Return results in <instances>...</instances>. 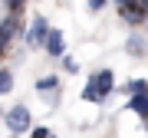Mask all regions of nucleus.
Here are the masks:
<instances>
[{"instance_id": "11", "label": "nucleus", "mask_w": 148, "mask_h": 138, "mask_svg": "<svg viewBox=\"0 0 148 138\" xmlns=\"http://www.w3.org/2000/svg\"><path fill=\"white\" fill-rule=\"evenodd\" d=\"M30 138H49L46 128H30Z\"/></svg>"}, {"instance_id": "1", "label": "nucleus", "mask_w": 148, "mask_h": 138, "mask_svg": "<svg viewBox=\"0 0 148 138\" xmlns=\"http://www.w3.org/2000/svg\"><path fill=\"white\" fill-rule=\"evenodd\" d=\"M3 122H7V128H10L13 135H23V132L30 128V109H27V105H13V109L3 115Z\"/></svg>"}, {"instance_id": "6", "label": "nucleus", "mask_w": 148, "mask_h": 138, "mask_svg": "<svg viewBox=\"0 0 148 138\" xmlns=\"http://www.w3.org/2000/svg\"><path fill=\"white\" fill-rule=\"evenodd\" d=\"M128 109L138 112L142 118H148V92H135V96L128 99Z\"/></svg>"}, {"instance_id": "16", "label": "nucleus", "mask_w": 148, "mask_h": 138, "mask_svg": "<svg viewBox=\"0 0 148 138\" xmlns=\"http://www.w3.org/2000/svg\"><path fill=\"white\" fill-rule=\"evenodd\" d=\"M49 138H56V135H49Z\"/></svg>"}, {"instance_id": "10", "label": "nucleus", "mask_w": 148, "mask_h": 138, "mask_svg": "<svg viewBox=\"0 0 148 138\" xmlns=\"http://www.w3.org/2000/svg\"><path fill=\"white\" fill-rule=\"evenodd\" d=\"M128 92H132V96H135V92H148V82L145 79H132V82H128Z\"/></svg>"}, {"instance_id": "17", "label": "nucleus", "mask_w": 148, "mask_h": 138, "mask_svg": "<svg viewBox=\"0 0 148 138\" xmlns=\"http://www.w3.org/2000/svg\"><path fill=\"white\" fill-rule=\"evenodd\" d=\"M10 138H16V135H10Z\"/></svg>"}, {"instance_id": "9", "label": "nucleus", "mask_w": 148, "mask_h": 138, "mask_svg": "<svg viewBox=\"0 0 148 138\" xmlns=\"http://www.w3.org/2000/svg\"><path fill=\"white\" fill-rule=\"evenodd\" d=\"M125 49H128V53H135V56H142V53H145V43H142V36H132Z\"/></svg>"}, {"instance_id": "3", "label": "nucleus", "mask_w": 148, "mask_h": 138, "mask_svg": "<svg viewBox=\"0 0 148 138\" xmlns=\"http://www.w3.org/2000/svg\"><path fill=\"white\" fill-rule=\"evenodd\" d=\"M46 33H49L46 16H36V20L30 23V30H27V46H40V43H46Z\"/></svg>"}, {"instance_id": "14", "label": "nucleus", "mask_w": 148, "mask_h": 138, "mask_svg": "<svg viewBox=\"0 0 148 138\" xmlns=\"http://www.w3.org/2000/svg\"><path fill=\"white\" fill-rule=\"evenodd\" d=\"M138 3H142V7H145V13H148V0H138Z\"/></svg>"}, {"instance_id": "13", "label": "nucleus", "mask_w": 148, "mask_h": 138, "mask_svg": "<svg viewBox=\"0 0 148 138\" xmlns=\"http://www.w3.org/2000/svg\"><path fill=\"white\" fill-rule=\"evenodd\" d=\"M138 0H119V7H135Z\"/></svg>"}, {"instance_id": "15", "label": "nucleus", "mask_w": 148, "mask_h": 138, "mask_svg": "<svg viewBox=\"0 0 148 138\" xmlns=\"http://www.w3.org/2000/svg\"><path fill=\"white\" fill-rule=\"evenodd\" d=\"M0 118H3V112H0Z\"/></svg>"}, {"instance_id": "5", "label": "nucleus", "mask_w": 148, "mask_h": 138, "mask_svg": "<svg viewBox=\"0 0 148 138\" xmlns=\"http://www.w3.org/2000/svg\"><path fill=\"white\" fill-rule=\"evenodd\" d=\"M13 33H16V16H7V20L0 23V49H7V46H10Z\"/></svg>"}, {"instance_id": "8", "label": "nucleus", "mask_w": 148, "mask_h": 138, "mask_svg": "<svg viewBox=\"0 0 148 138\" xmlns=\"http://www.w3.org/2000/svg\"><path fill=\"white\" fill-rule=\"evenodd\" d=\"M10 89H13V72L10 69H0V96L10 92Z\"/></svg>"}, {"instance_id": "7", "label": "nucleus", "mask_w": 148, "mask_h": 138, "mask_svg": "<svg viewBox=\"0 0 148 138\" xmlns=\"http://www.w3.org/2000/svg\"><path fill=\"white\" fill-rule=\"evenodd\" d=\"M36 89H40V92H49V89H59V79H56V76H43V79H36Z\"/></svg>"}, {"instance_id": "4", "label": "nucleus", "mask_w": 148, "mask_h": 138, "mask_svg": "<svg viewBox=\"0 0 148 138\" xmlns=\"http://www.w3.org/2000/svg\"><path fill=\"white\" fill-rule=\"evenodd\" d=\"M43 46H46L49 56H63V53H66V46H63V33H59L56 27L46 33V43H43Z\"/></svg>"}, {"instance_id": "2", "label": "nucleus", "mask_w": 148, "mask_h": 138, "mask_svg": "<svg viewBox=\"0 0 148 138\" xmlns=\"http://www.w3.org/2000/svg\"><path fill=\"white\" fill-rule=\"evenodd\" d=\"M89 85L95 89L99 102H106V96H109L112 89H115V76H112V69H102V72H95L92 79H89Z\"/></svg>"}, {"instance_id": "12", "label": "nucleus", "mask_w": 148, "mask_h": 138, "mask_svg": "<svg viewBox=\"0 0 148 138\" xmlns=\"http://www.w3.org/2000/svg\"><path fill=\"white\" fill-rule=\"evenodd\" d=\"M106 7V0H89V10H102Z\"/></svg>"}]
</instances>
